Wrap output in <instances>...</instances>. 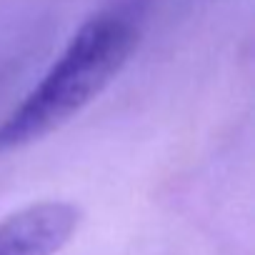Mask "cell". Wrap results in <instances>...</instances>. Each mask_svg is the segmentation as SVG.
Here are the masks:
<instances>
[{"label":"cell","instance_id":"6da1fadb","mask_svg":"<svg viewBox=\"0 0 255 255\" xmlns=\"http://www.w3.org/2000/svg\"><path fill=\"white\" fill-rule=\"evenodd\" d=\"M138 45V25L125 13H98L78 28L63 55L30 95L0 123V155L45 138L98 98Z\"/></svg>","mask_w":255,"mask_h":255},{"label":"cell","instance_id":"7a4b0ae2","mask_svg":"<svg viewBox=\"0 0 255 255\" xmlns=\"http://www.w3.org/2000/svg\"><path fill=\"white\" fill-rule=\"evenodd\" d=\"M80 208L63 200L28 205L0 223V255H55L78 230Z\"/></svg>","mask_w":255,"mask_h":255}]
</instances>
